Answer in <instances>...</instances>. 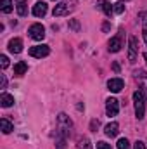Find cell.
Returning <instances> with one entry per match:
<instances>
[{
	"instance_id": "cell-9",
	"label": "cell",
	"mask_w": 147,
	"mask_h": 149,
	"mask_svg": "<svg viewBox=\"0 0 147 149\" xmlns=\"http://www.w3.org/2000/svg\"><path fill=\"white\" fill-rule=\"evenodd\" d=\"M123 87H125V81L121 80V78H111L109 81H107V88H109L111 92H121L123 90Z\"/></svg>"
},
{
	"instance_id": "cell-10",
	"label": "cell",
	"mask_w": 147,
	"mask_h": 149,
	"mask_svg": "<svg viewBox=\"0 0 147 149\" xmlns=\"http://www.w3.org/2000/svg\"><path fill=\"white\" fill-rule=\"evenodd\" d=\"M9 50H10L12 54H19V52L23 50V40H21V38H12V40L9 42Z\"/></svg>"
},
{
	"instance_id": "cell-22",
	"label": "cell",
	"mask_w": 147,
	"mask_h": 149,
	"mask_svg": "<svg viewBox=\"0 0 147 149\" xmlns=\"http://www.w3.org/2000/svg\"><path fill=\"white\" fill-rule=\"evenodd\" d=\"M140 19H142V31H147V12L140 14Z\"/></svg>"
},
{
	"instance_id": "cell-6",
	"label": "cell",
	"mask_w": 147,
	"mask_h": 149,
	"mask_svg": "<svg viewBox=\"0 0 147 149\" xmlns=\"http://www.w3.org/2000/svg\"><path fill=\"white\" fill-rule=\"evenodd\" d=\"M28 33H30V37L33 38V40H43V38H45V28H43L42 24L35 23V24L30 26Z\"/></svg>"
},
{
	"instance_id": "cell-29",
	"label": "cell",
	"mask_w": 147,
	"mask_h": 149,
	"mask_svg": "<svg viewBox=\"0 0 147 149\" xmlns=\"http://www.w3.org/2000/svg\"><path fill=\"white\" fill-rule=\"evenodd\" d=\"M0 83H2V88L7 87V78H5V74H0Z\"/></svg>"
},
{
	"instance_id": "cell-26",
	"label": "cell",
	"mask_w": 147,
	"mask_h": 149,
	"mask_svg": "<svg viewBox=\"0 0 147 149\" xmlns=\"http://www.w3.org/2000/svg\"><path fill=\"white\" fill-rule=\"evenodd\" d=\"M97 149H112L111 148V144H107V142H97Z\"/></svg>"
},
{
	"instance_id": "cell-28",
	"label": "cell",
	"mask_w": 147,
	"mask_h": 149,
	"mask_svg": "<svg viewBox=\"0 0 147 149\" xmlns=\"http://www.w3.org/2000/svg\"><path fill=\"white\" fill-rule=\"evenodd\" d=\"M133 149H146V144H144L142 141H137V142L133 144Z\"/></svg>"
},
{
	"instance_id": "cell-27",
	"label": "cell",
	"mask_w": 147,
	"mask_h": 149,
	"mask_svg": "<svg viewBox=\"0 0 147 149\" xmlns=\"http://www.w3.org/2000/svg\"><path fill=\"white\" fill-rule=\"evenodd\" d=\"M97 128H99V120H92V123H90V130H92V132H97Z\"/></svg>"
},
{
	"instance_id": "cell-16",
	"label": "cell",
	"mask_w": 147,
	"mask_h": 149,
	"mask_svg": "<svg viewBox=\"0 0 147 149\" xmlns=\"http://www.w3.org/2000/svg\"><path fill=\"white\" fill-rule=\"evenodd\" d=\"M26 71H28V64L24 61H19L17 64H14V74L16 76H23Z\"/></svg>"
},
{
	"instance_id": "cell-2",
	"label": "cell",
	"mask_w": 147,
	"mask_h": 149,
	"mask_svg": "<svg viewBox=\"0 0 147 149\" xmlns=\"http://www.w3.org/2000/svg\"><path fill=\"white\" fill-rule=\"evenodd\" d=\"M71 127H73V121L69 120V116L64 114V113H61L57 116V132L55 134H61V135L68 137L71 134Z\"/></svg>"
},
{
	"instance_id": "cell-3",
	"label": "cell",
	"mask_w": 147,
	"mask_h": 149,
	"mask_svg": "<svg viewBox=\"0 0 147 149\" xmlns=\"http://www.w3.org/2000/svg\"><path fill=\"white\" fill-rule=\"evenodd\" d=\"M137 52H139V40L135 37H130L128 38V61L130 63H135Z\"/></svg>"
},
{
	"instance_id": "cell-23",
	"label": "cell",
	"mask_w": 147,
	"mask_h": 149,
	"mask_svg": "<svg viewBox=\"0 0 147 149\" xmlns=\"http://www.w3.org/2000/svg\"><path fill=\"white\" fill-rule=\"evenodd\" d=\"M123 10H125V3H121V2L114 3V12H116V14H121Z\"/></svg>"
},
{
	"instance_id": "cell-18",
	"label": "cell",
	"mask_w": 147,
	"mask_h": 149,
	"mask_svg": "<svg viewBox=\"0 0 147 149\" xmlns=\"http://www.w3.org/2000/svg\"><path fill=\"white\" fill-rule=\"evenodd\" d=\"M0 127H2V132H3V134H10V132L14 130V125H12L7 118H2V120H0Z\"/></svg>"
},
{
	"instance_id": "cell-31",
	"label": "cell",
	"mask_w": 147,
	"mask_h": 149,
	"mask_svg": "<svg viewBox=\"0 0 147 149\" xmlns=\"http://www.w3.org/2000/svg\"><path fill=\"white\" fill-rule=\"evenodd\" d=\"M142 33H144V42L147 43V31H142Z\"/></svg>"
},
{
	"instance_id": "cell-5",
	"label": "cell",
	"mask_w": 147,
	"mask_h": 149,
	"mask_svg": "<svg viewBox=\"0 0 147 149\" xmlns=\"http://www.w3.org/2000/svg\"><path fill=\"white\" fill-rule=\"evenodd\" d=\"M133 78L140 83V90L144 92V95L147 99V73L144 70H137V71H133Z\"/></svg>"
},
{
	"instance_id": "cell-25",
	"label": "cell",
	"mask_w": 147,
	"mask_h": 149,
	"mask_svg": "<svg viewBox=\"0 0 147 149\" xmlns=\"http://www.w3.org/2000/svg\"><path fill=\"white\" fill-rule=\"evenodd\" d=\"M69 28L74 30V31H80V23H78L76 19H71V21H69Z\"/></svg>"
},
{
	"instance_id": "cell-1",
	"label": "cell",
	"mask_w": 147,
	"mask_h": 149,
	"mask_svg": "<svg viewBox=\"0 0 147 149\" xmlns=\"http://www.w3.org/2000/svg\"><path fill=\"white\" fill-rule=\"evenodd\" d=\"M133 104H135V116L137 120H142L146 114V95L144 92L139 88L133 92Z\"/></svg>"
},
{
	"instance_id": "cell-20",
	"label": "cell",
	"mask_w": 147,
	"mask_h": 149,
	"mask_svg": "<svg viewBox=\"0 0 147 149\" xmlns=\"http://www.w3.org/2000/svg\"><path fill=\"white\" fill-rule=\"evenodd\" d=\"M76 149H92V144L87 137H80L78 139V144H76Z\"/></svg>"
},
{
	"instance_id": "cell-11",
	"label": "cell",
	"mask_w": 147,
	"mask_h": 149,
	"mask_svg": "<svg viewBox=\"0 0 147 149\" xmlns=\"http://www.w3.org/2000/svg\"><path fill=\"white\" fill-rule=\"evenodd\" d=\"M121 47H123V43H121V35H116V37H112L109 40V52H119Z\"/></svg>"
},
{
	"instance_id": "cell-14",
	"label": "cell",
	"mask_w": 147,
	"mask_h": 149,
	"mask_svg": "<svg viewBox=\"0 0 147 149\" xmlns=\"http://www.w3.org/2000/svg\"><path fill=\"white\" fill-rule=\"evenodd\" d=\"M106 135L107 137H116L118 135V132H119V125L116 123V121H111L109 125H106Z\"/></svg>"
},
{
	"instance_id": "cell-30",
	"label": "cell",
	"mask_w": 147,
	"mask_h": 149,
	"mask_svg": "<svg viewBox=\"0 0 147 149\" xmlns=\"http://www.w3.org/2000/svg\"><path fill=\"white\" fill-rule=\"evenodd\" d=\"M102 28H104V31H109V23H104V26H102Z\"/></svg>"
},
{
	"instance_id": "cell-24",
	"label": "cell",
	"mask_w": 147,
	"mask_h": 149,
	"mask_svg": "<svg viewBox=\"0 0 147 149\" xmlns=\"http://www.w3.org/2000/svg\"><path fill=\"white\" fill-rule=\"evenodd\" d=\"M0 66H2V70H5L9 66V57L7 56H0Z\"/></svg>"
},
{
	"instance_id": "cell-8",
	"label": "cell",
	"mask_w": 147,
	"mask_h": 149,
	"mask_svg": "<svg viewBox=\"0 0 147 149\" xmlns=\"http://www.w3.org/2000/svg\"><path fill=\"white\" fill-rule=\"evenodd\" d=\"M118 111H119V102H118V99L109 97V99L106 101V113H107V116H116Z\"/></svg>"
},
{
	"instance_id": "cell-15",
	"label": "cell",
	"mask_w": 147,
	"mask_h": 149,
	"mask_svg": "<svg viewBox=\"0 0 147 149\" xmlns=\"http://www.w3.org/2000/svg\"><path fill=\"white\" fill-rule=\"evenodd\" d=\"M99 9H101L106 16H111V14L114 12V5H111V2H107V0H101V2H99Z\"/></svg>"
},
{
	"instance_id": "cell-21",
	"label": "cell",
	"mask_w": 147,
	"mask_h": 149,
	"mask_svg": "<svg viewBox=\"0 0 147 149\" xmlns=\"http://www.w3.org/2000/svg\"><path fill=\"white\" fill-rule=\"evenodd\" d=\"M118 149H130L128 139H119V141H118Z\"/></svg>"
},
{
	"instance_id": "cell-13",
	"label": "cell",
	"mask_w": 147,
	"mask_h": 149,
	"mask_svg": "<svg viewBox=\"0 0 147 149\" xmlns=\"http://www.w3.org/2000/svg\"><path fill=\"white\" fill-rule=\"evenodd\" d=\"M14 104V95L7 94V92H2L0 94V106L2 108H10Z\"/></svg>"
},
{
	"instance_id": "cell-12",
	"label": "cell",
	"mask_w": 147,
	"mask_h": 149,
	"mask_svg": "<svg viewBox=\"0 0 147 149\" xmlns=\"http://www.w3.org/2000/svg\"><path fill=\"white\" fill-rule=\"evenodd\" d=\"M45 14H47V3H45V2H37V3L33 5V16L43 17Z\"/></svg>"
},
{
	"instance_id": "cell-4",
	"label": "cell",
	"mask_w": 147,
	"mask_h": 149,
	"mask_svg": "<svg viewBox=\"0 0 147 149\" xmlns=\"http://www.w3.org/2000/svg\"><path fill=\"white\" fill-rule=\"evenodd\" d=\"M49 54H50V47L49 45H35V47L30 49V56L31 57L42 59V57H47Z\"/></svg>"
},
{
	"instance_id": "cell-19",
	"label": "cell",
	"mask_w": 147,
	"mask_h": 149,
	"mask_svg": "<svg viewBox=\"0 0 147 149\" xmlns=\"http://www.w3.org/2000/svg\"><path fill=\"white\" fill-rule=\"evenodd\" d=\"M0 9H2V12H3V14H10V12H12V9H14L12 0H2V2H0Z\"/></svg>"
},
{
	"instance_id": "cell-32",
	"label": "cell",
	"mask_w": 147,
	"mask_h": 149,
	"mask_svg": "<svg viewBox=\"0 0 147 149\" xmlns=\"http://www.w3.org/2000/svg\"><path fill=\"white\" fill-rule=\"evenodd\" d=\"M144 59H146V63H147V52H144Z\"/></svg>"
},
{
	"instance_id": "cell-7",
	"label": "cell",
	"mask_w": 147,
	"mask_h": 149,
	"mask_svg": "<svg viewBox=\"0 0 147 149\" xmlns=\"http://www.w3.org/2000/svg\"><path fill=\"white\" fill-rule=\"evenodd\" d=\"M73 10V5L71 3H66V2H62V3H59V5H55L54 7V17H61V16H66V14H69Z\"/></svg>"
},
{
	"instance_id": "cell-17",
	"label": "cell",
	"mask_w": 147,
	"mask_h": 149,
	"mask_svg": "<svg viewBox=\"0 0 147 149\" xmlns=\"http://www.w3.org/2000/svg\"><path fill=\"white\" fill-rule=\"evenodd\" d=\"M16 10H17L19 16H26L28 14V3H26V0H17L16 2Z\"/></svg>"
}]
</instances>
